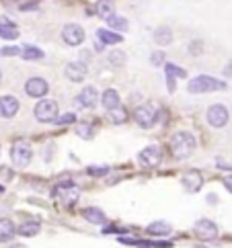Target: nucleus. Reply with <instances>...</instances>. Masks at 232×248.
I'll use <instances>...</instances> for the list:
<instances>
[{"mask_svg": "<svg viewBox=\"0 0 232 248\" xmlns=\"http://www.w3.org/2000/svg\"><path fill=\"white\" fill-rule=\"evenodd\" d=\"M156 117H158V111L152 105H142V107H138L136 113H133V119H136V123L142 127H152L156 123Z\"/></svg>", "mask_w": 232, "mask_h": 248, "instance_id": "6", "label": "nucleus"}, {"mask_svg": "<svg viewBox=\"0 0 232 248\" xmlns=\"http://www.w3.org/2000/svg\"><path fill=\"white\" fill-rule=\"evenodd\" d=\"M226 84L222 80H216V78L212 76H198V78H191L187 88H189V93L193 94H201V93H210V91H220V88H224Z\"/></svg>", "mask_w": 232, "mask_h": 248, "instance_id": "2", "label": "nucleus"}, {"mask_svg": "<svg viewBox=\"0 0 232 248\" xmlns=\"http://www.w3.org/2000/svg\"><path fill=\"white\" fill-rule=\"evenodd\" d=\"M208 123L212 127H224L228 123V109L224 105H214L208 111Z\"/></svg>", "mask_w": 232, "mask_h": 248, "instance_id": "7", "label": "nucleus"}, {"mask_svg": "<svg viewBox=\"0 0 232 248\" xmlns=\"http://www.w3.org/2000/svg\"><path fill=\"white\" fill-rule=\"evenodd\" d=\"M171 150H173V156L183 160V158L191 156L193 150H195V138L189 134V131H179L175 134L171 140Z\"/></svg>", "mask_w": 232, "mask_h": 248, "instance_id": "1", "label": "nucleus"}, {"mask_svg": "<svg viewBox=\"0 0 232 248\" xmlns=\"http://www.w3.org/2000/svg\"><path fill=\"white\" fill-rule=\"evenodd\" d=\"M25 91L29 96H33V99H41V96L48 94V82L43 80V78H29L25 84Z\"/></svg>", "mask_w": 232, "mask_h": 248, "instance_id": "9", "label": "nucleus"}, {"mask_svg": "<svg viewBox=\"0 0 232 248\" xmlns=\"http://www.w3.org/2000/svg\"><path fill=\"white\" fill-rule=\"evenodd\" d=\"M224 187L232 193V176H226V179H224Z\"/></svg>", "mask_w": 232, "mask_h": 248, "instance_id": "35", "label": "nucleus"}, {"mask_svg": "<svg viewBox=\"0 0 232 248\" xmlns=\"http://www.w3.org/2000/svg\"><path fill=\"white\" fill-rule=\"evenodd\" d=\"M113 15V4L109 2V0H103V2H99V16L101 19H109V16Z\"/></svg>", "mask_w": 232, "mask_h": 248, "instance_id": "26", "label": "nucleus"}, {"mask_svg": "<svg viewBox=\"0 0 232 248\" xmlns=\"http://www.w3.org/2000/svg\"><path fill=\"white\" fill-rule=\"evenodd\" d=\"M191 54L195 56V54H201V43L199 41H193L191 43Z\"/></svg>", "mask_w": 232, "mask_h": 248, "instance_id": "33", "label": "nucleus"}, {"mask_svg": "<svg viewBox=\"0 0 232 248\" xmlns=\"http://www.w3.org/2000/svg\"><path fill=\"white\" fill-rule=\"evenodd\" d=\"M62 39H64L68 46H80L84 41V29L80 25H66L64 31H62Z\"/></svg>", "mask_w": 232, "mask_h": 248, "instance_id": "8", "label": "nucleus"}, {"mask_svg": "<svg viewBox=\"0 0 232 248\" xmlns=\"http://www.w3.org/2000/svg\"><path fill=\"white\" fill-rule=\"evenodd\" d=\"M17 234V226L11 219H0V242H8Z\"/></svg>", "mask_w": 232, "mask_h": 248, "instance_id": "16", "label": "nucleus"}, {"mask_svg": "<svg viewBox=\"0 0 232 248\" xmlns=\"http://www.w3.org/2000/svg\"><path fill=\"white\" fill-rule=\"evenodd\" d=\"M166 76H168V78H175V76L185 78L187 72H185L183 68H177V66H173V64H166Z\"/></svg>", "mask_w": 232, "mask_h": 248, "instance_id": "28", "label": "nucleus"}, {"mask_svg": "<svg viewBox=\"0 0 232 248\" xmlns=\"http://www.w3.org/2000/svg\"><path fill=\"white\" fill-rule=\"evenodd\" d=\"M11 156H13V162L17 166H27L31 160V144L25 141V140L15 141V146L11 150Z\"/></svg>", "mask_w": 232, "mask_h": 248, "instance_id": "3", "label": "nucleus"}, {"mask_svg": "<svg viewBox=\"0 0 232 248\" xmlns=\"http://www.w3.org/2000/svg\"><path fill=\"white\" fill-rule=\"evenodd\" d=\"M195 234H198L201 240H214L218 236V226L210 219H199L195 224Z\"/></svg>", "mask_w": 232, "mask_h": 248, "instance_id": "10", "label": "nucleus"}, {"mask_svg": "<svg viewBox=\"0 0 232 248\" xmlns=\"http://www.w3.org/2000/svg\"><path fill=\"white\" fill-rule=\"evenodd\" d=\"M107 172H109V168H107V166H103V168L91 166V168H88V174H95V176H105Z\"/></svg>", "mask_w": 232, "mask_h": 248, "instance_id": "31", "label": "nucleus"}, {"mask_svg": "<svg viewBox=\"0 0 232 248\" xmlns=\"http://www.w3.org/2000/svg\"><path fill=\"white\" fill-rule=\"evenodd\" d=\"M84 217L88 219V221H93V224H105V214L101 209H97V207H88V209H84Z\"/></svg>", "mask_w": 232, "mask_h": 248, "instance_id": "20", "label": "nucleus"}, {"mask_svg": "<svg viewBox=\"0 0 232 248\" xmlns=\"http://www.w3.org/2000/svg\"><path fill=\"white\" fill-rule=\"evenodd\" d=\"M23 58H25V60H41V58H43V51L37 49L35 46H25V49H23Z\"/></svg>", "mask_w": 232, "mask_h": 248, "instance_id": "24", "label": "nucleus"}, {"mask_svg": "<svg viewBox=\"0 0 232 248\" xmlns=\"http://www.w3.org/2000/svg\"><path fill=\"white\" fill-rule=\"evenodd\" d=\"M76 117H74V113H66V115H62V117H56L58 121V125H68V123H72Z\"/></svg>", "mask_w": 232, "mask_h": 248, "instance_id": "30", "label": "nucleus"}, {"mask_svg": "<svg viewBox=\"0 0 232 248\" xmlns=\"http://www.w3.org/2000/svg\"><path fill=\"white\" fill-rule=\"evenodd\" d=\"M109 60H111L113 66H123V62H126V54H123V51H111Z\"/></svg>", "mask_w": 232, "mask_h": 248, "instance_id": "29", "label": "nucleus"}, {"mask_svg": "<svg viewBox=\"0 0 232 248\" xmlns=\"http://www.w3.org/2000/svg\"><path fill=\"white\" fill-rule=\"evenodd\" d=\"M101 103H103V107H105V109L117 107V105H119V94H117V91H113V88L105 91L103 96H101Z\"/></svg>", "mask_w": 232, "mask_h": 248, "instance_id": "17", "label": "nucleus"}, {"mask_svg": "<svg viewBox=\"0 0 232 248\" xmlns=\"http://www.w3.org/2000/svg\"><path fill=\"white\" fill-rule=\"evenodd\" d=\"M163 60H165V54H160V51H158V54L152 56V64L154 66H160V64H163Z\"/></svg>", "mask_w": 232, "mask_h": 248, "instance_id": "32", "label": "nucleus"}, {"mask_svg": "<svg viewBox=\"0 0 232 248\" xmlns=\"http://www.w3.org/2000/svg\"><path fill=\"white\" fill-rule=\"evenodd\" d=\"M39 230H41V226L37 224V221H27V224L17 228V232H19L21 236H35V234H39Z\"/></svg>", "mask_w": 232, "mask_h": 248, "instance_id": "21", "label": "nucleus"}, {"mask_svg": "<svg viewBox=\"0 0 232 248\" xmlns=\"http://www.w3.org/2000/svg\"><path fill=\"white\" fill-rule=\"evenodd\" d=\"M35 117L41 123H50L56 121L58 117V103L56 101H41L37 107H35Z\"/></svg>", "mask_w": 232, "mask_h": 248, "instance_id": "5", "label": "nucleus"}, {"mask_svg": "<svg viewBox=\"0 0 232 248\" xmlns=\"http://www.w3.org/2000/svg\"><path fill=\"white\" fill-rule=\"evenodd\" d=\"M66 76H68L72 82L84 80V76H86V66L80 64V62H72V64L66 68Z\"/></svg>", "mask_w": 232, "mask_h": 248, "instance_id": "15", "label": "nucleus"}, {"mask_svg": "<svg viewBox=\"0 0 232 248\" xmlns=\"http://www.w3.org/2000/svg\"><path fill=\"white\" fill-rule=\"evenodd\" d=\"M154 39H156L158 46H168V43L173 41V33H171V29H168V27H160L154 33Z\"/></svg>", "mask_w": 232, "mask_h": 248, "instance_id": "18", "label": "nucleus"}, {"mask_svg": "<svg viewBox=\"0 0 232 248\" xmlns=\"http://www.w3.org/2000/svg\"><path fill=\"white\" fill-rule=\"evenodd\" d=\"M17 35H19V31L13 25H0V37L2 39H17Z\"/></svg>", "mask_w": 232, "mask_h": 248, "instance_id": "25", "label": "nucleus"}, {"mask_svg": "<svg viewBox=\"0 0 232 248\" xmlns=\"http://www.w3.org/2000/svg\"><path fill=\"white\" fill-rule=\"evenodd\" d=\"M203 185V179L198 170H189L187 174H183V187L187 189V193H198Z\"/></svg>", "mask_w": 232, "mask_h": 248, "instance_id": "12", "label": "nucleus"}, {"mask_svg": "<svg viewBox=\"0 0 232 248\" xmlns=\"http://www.w3.org/2000/svg\"><path fill=\"white\" fill-rule=\"evenodd\" d=\"M17 111H19V101L15 96H2L0 99V117L11 119L17 115Z\"/></svg>", "mask_w": 232, "mask_h": 248, "instance_id": "11", "label": "nucleus"}, {"mask_svg": "<svg viewBox=\"0 0 232 248\" xmlns=\"http://www.w3.org/2000/svg\"><path fill=\"white\" fill-rule=\"evenodd\" d=\"M107 23H109L113 29H117V31H128V21L123 19V16H115V15H111L109 19H107Z\"/></svg>", "mask_w": 232, "mask_h": 248, "instance_id": "23", "label": "nucleus"}, {"mask_svg": "<svg viewBox=\"0 0 232 248\" xmlns=\"http://www.w3.org/2000/svg\"><path fill=\"white\" fill-rule=\"evenodd\" d=\"M97 37H99L103 43H107V46L121 41V35L119 33H111V31H107V29H99V31H97Z\"/></svg>", "mask_w": 232, "mask_h": 248, "instance_id": "19", "label": "nucleus"}, {"mask_svg": "<svg viewBox=\"0 0 232 248\" xmlns=\"http://www.w3.org/2000/svg\"><path fill=\"white\" fill-rule=\"evenodd\" d=\"M171 232V226L166 221H154V224L148 226V234H154V236H165Z\"/></svg>", "mask_w": 232, "mask_h": 248, "instance_id": "22", "label": "nucleus"}, {"mask_svg": "<svg viewBox=\"0 0 232 248\" xmlns=\"http://www.w3.org/2000/svg\"><path fill=\"white\" fill-rule=\"evenodd\" d=\"M2 54H4V56H13V54H19V47H6V49H2Z\"/></svg>", "mask_w": 232, "mask_h": 248, "instance_id": "34", "label": "nucleus"}, {"mask_svg": "<svg viewBox=\"0 0 232 248\" xmlns=\"http://www.w3.org/2000/svg\"><path fill=\"white\" fill-rule=\"evenodd\" d=\"M97 101H99L97 88H95V86H86L84 91L78 94L76 105H80V107H95V103H97Z\"/></svg>", "mask_w": 232, "mask_h": 248, "instance_id": "14", "label": "nucleus"}, {"mask_svg": "<svg viewBox=\"0 0 232 248\" xmlns=\"http://www.w3.org/2000/svg\"><path fill=\"white\" fill-rule=\"evenodd\" d=\"M140 162L144 166H156L160 162V150L156 146H150V148H144L140 152Z\"/></svg>", "mask_w": 232, "mask_h": 248, "instance_id": "13", "label": "nucleus"}, {"mask_svg": "<svg viewBox=\"0 0 232 248\" xmlns=\"http://www.w3.org/2000/svg\"><path fill=\"white\" fill-rule=\"evenodd\" d=\"M109 113H111V119L113 121H119V123H123L128 119V115H126V111H123V107H113V109H109Z\"/></svg>", "mask_w": 232, "mask_h": 248, "instance_id": "27", "label": "nucleus"}, {"mask_svg": "<svg viewBox=\"0 0 232 248\" xmlns=\"http://www.w3.org/2000/svg\"><path fill=\"white\" fill-rule=\"evenodd\" d=\"M0 78H2V74H0Z\"/></svg>", "mask_w": 232, "mask_h": 248, "instance_id": "36", "label": "nucleus"}, {"mask_svg": "<svg viewBox=\"0 0 232 248\" xmlns=\"http://www.w3.org/2000/svg\"><path fill=\"white\" fill-rule=\"evenodd\" d=\"M53 195H56V199L60 201L62 207H72L80 197V191L76 187H72V185H62V187L56 189Z\"/></svg>", "mask_w": 232, "mask_h": 248, "instance_id": "4", "label": "nucleus"}]
</instances>
